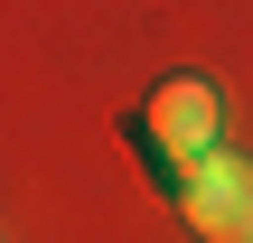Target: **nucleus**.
Returning a JSON list of instances; mask_svg holds the SVG:
<instances>
[{
	"mask_svg": "<svg viewBox=\"0 0 253 243\" xmlns=\"http://www.w3.org/2000/svg\"><path fill=\"white\" fill-rule=\"evenodd\" d=\"M150 140L188 169V159H207V150H225V103H216V84H197V75H169L160 94H150Z\"/></svg>",
	"mask_w": 253,
	"mask_h": 243,
	"instance_id": "obj_2",
	"label": "nucleus"
},
{
	"mask_svg": "<svg viewBox=\"0 0 253 243\" xmlns=\"http://www.w3.org/2000/svg\"><path fill=\"white\" fill-rule=\"evenodd\" d=\"M178 215L207 243H253V159H235V150L188 159L178 169Z\"/></svg>",
	"mask_w": 253,
	"mask_h": 243,
	"instance_id": "obj_1",
	"label": "nucleus"
}]
</instances>
